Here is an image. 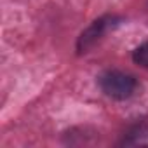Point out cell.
I'll list each match as a JSON object with an SVG mask.
<instances>
[{
	"label": "cell",
	"mask_w": 148,
	"mask_h": 148,
	"mask_svg": "<svg viewBox=\"0 0 148 148\" xmlns=\"http://www.w3.org/2000/svg\"><path fill=\"white\" fill-rule=\"evenodd\" d=\"M101 91L113 99H127L134 94L138 82L132 75L120 70H108L98 79Z\"/></svg>",
	"instance_id": "obj_1"
},
{
	"label": "cell",
	"mask_w": 148,
	"mask_h": 148,
	"mask_svg": "<svg viewBox=\"0 0 148 148\" xmlns=\"http://www.w3.org/2000/svg\"><path fill=\"white\" fill-rule=\"evenodd\" d=\"M132 61H134L136 64H139L141 68L148 70V42H145V44H141L139 47L134 49V52H132Z\"/></svg>",
	"instance_id": "obj_3"
},
{
	"label": "cell",
	"mask_w": 148,
	"mask_h": 148,
	"mask_svg": "<svg viewBox=\"0 0 148 148\" xmlns=\"http://www.w3.org/2000/svg\"><path fill=\"white\" fill-rule=\"evenodd\" d=\"M117 23H119V18H117V16H103V18L96 19L87 30H84V32L80 33V37H79V40H77V51H79V54L87 52V51H89L99 38H103V35H105L110 28H113Z\"/></svg>",
	"instance_id": "obj_2"
}]
</instances>
